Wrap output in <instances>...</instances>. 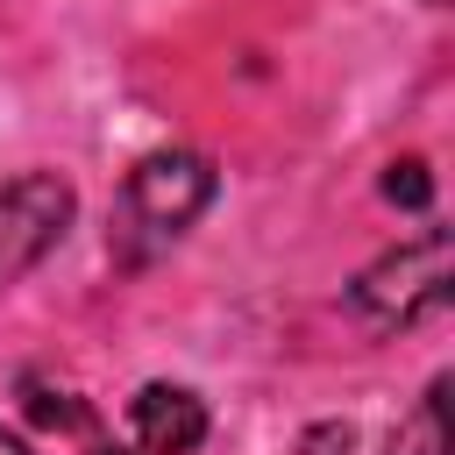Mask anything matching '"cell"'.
<instances>
[{
  "label": "cell",
  "instance_id": "obj_7",
  "mask_svg": "<svg viewBox=\"0 0 455 455\" xmlns=\"http://www.w3.org/2000/svg\"><path fill=\"white\" fill-rule=\"evenodd\" d=\"M0 455H36V448H28L21 434H7V427H0Z\"/></svg>",
  "mask_w": 455,
  "mask_h": 455
},
{
  "label": "cell",
  "instance_id": "obj_1",
  "mask_svg": "<svg viewBox=\"0 0 455 455\" xmlns=\"http://www.w3.org/2000/svg\"><path fill=\"white\" fill-rule=\"evenodd\" d=\"M213 199V164L192 156V149H156L128 171L121 199H114V228H107V249L121 263H149L164 256Z\"/></svg>",
  "mask_w": 455,
  "mask_h": 455
},
{
  "label": "cell",
  "instance_id": "obj_6",
  "mask_svg": "<svg viewBox=\"0 0 455 455\" xmlns=\"http://www.w3.org/2000/svg\"><path fill=\"white\" fill-rule=\"evenodd\" d=\"M427 192H434V178H427L419 156H405V164L384 171V199H398V206H427Z\"/></svg>",
  "mask_w": 455,
  "mask_h": 455
},
{
  "label": "cell",
  "instance_id": "obj_5",
  "mask_svg": "<svg viewBox=\"0 0 455 455\" xmlns=\"http://www.w3.org/2000/svg\"><path fill=\"white\" fill-rule=\"evenodd\" d=\"M448 377H434L427 391H419V405L391 427V441H384V455H448Z\"/></svg>",
  "mask_w": 455,
  "mask_h": 455
},
{
  "label": "cell",
  "instance_id": "obj_2",
  "mask_svg": "<svg viewBox=\"0 0 455 455\" xmlns=\"http://www.w3.org/2000/svg\"><path fill=\"white\" fill-rule=\"evenodd\" d=\"M348 306H355V320L377 327V334H398V327L441 313V306H448V228H427V235H412L405 249L377 256V263L348 284Z\"/></svg>",
  "mask_w": 455,
  "mask_h": 455
},
{
  "label": "cell",
  "instance_id": "obj_3",
  "mask_svg": "<svg viewBox=\"0 0 455 455\" xmlns=\"http://www.w3.org/2000/svg\"><path fill=\"white\" fill-rule=\"evenodd\" d=\"M71 206H78V199H71V185H64L57 171H21V178L0 185V291L21 284V277L64 242Z\"/></svg>",
  "mask_w": 455,
  "mask_h": 455
},
{
  "label": "cell",
  "instance_id": "obj_9",
  "mask_svg": "<svg viewBox=\"0 0 455 455\" xmlns=\"http://www.w3.org/2000/svg\"><path fill=\"white\" fill-rule=\"evenodd\" d=\"M427 7H448V0H427Z\"/></svg>",
  "mask_w": 455,
  "mask_h": 455
},
{
  "label": "cell",
  "instance_id": "obj_8",
  "mask_svg": "<svg viewBox=\"0 0 455 455\" xmlns=\"http://www.w3.org/2000/svg\"><path fill=\"white\" fill-rule=\"evenodd\" d=\"M92 455H135V448H92Z\"/></svg>",
  "mask_w": 455,
  "mask_h": 455
},
{
  "label": "cell",
  "instance_id": "obj_4",
  "mask_svg": "<svg viewBox=\"0 0 455 455\" xmlns=\"http://www.w3.org/2000/svg\"><path fill=\"white\" fill-rule=\"evenodd\" d=\"M128 427H135L142 455H192L206 441V405L185 384H142L128 398Z\"/></svg>",
  "mask_w": 455,
  "mask_h": 455
}]
</instances>
